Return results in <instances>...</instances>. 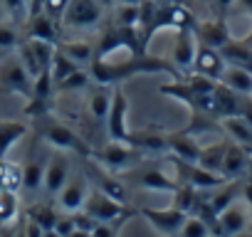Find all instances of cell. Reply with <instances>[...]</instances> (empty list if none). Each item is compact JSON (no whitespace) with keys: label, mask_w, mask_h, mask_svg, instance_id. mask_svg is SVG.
<instances>
[{"label":"cell","mask_w":252,"mask_h":237,"mask_svg":"<svg viewBox=\"0 0 252 237\" xmlns=\"http://www.w3.org/2000/svg\"><path fill=\"white\" fill-rule=\"evenodd\" d=\"M99 5H101V8H114L116 0H99Z\"/></svg>","instance_id":"cell-44"},{"label":"cell","mask_w":252,"mask_h":237,"mask_svg":"<svg viewBox=\"0 0 252 237\" xmlns=\"http://www.w3.org/2000/svg\"><path fill=\"white\" fill-rule=\"evenodd\" d=\"M57 50L64 52L69 59H74L79 67H89L94 59V45L87 40H57Z\"/></svg>","instance_id":"cell-26"},{"label":"cell","mask_w":252,"mask_h":237,"mask_svg":"<svg viewBox=\"0 0 252 237\" xmlns=\"http://www.w3.org/2000/svg\"><path fill=\"white\" fill-rule=\"evenodd\" d=\"M245 166H247V148L237 144H227V151L222 158V176L227 180H235L245 173Z\"/></svg>","instance_id":"cell-27"},{"label":"cell","mask_w":252,"mask_h":237,"mask_svg":"<svg viewBox=\"0 0 252 237\" xmlns=\"http://www.w3.org/2000/svg\"><path fill=\"white\" fill-rule=\"evenodd\" d=\"M72 176V161L67 156V151H57L50 156V161L45 163V178H42V193L47 200H55L60 195V190L64 188V183Z\"/></svg>","instance_id":"cell-10"},{"label":"cell","mask_w":252,"mask_h":237,"mask_svg":"<svg viewBox=\"0 0 252 237\" xmlns=\"http://www.w3.org/2000/svg\"><path fill=\"white\" fill-rule=\"evenodd\" d=\"M126 114H129V99H126L124 89L116 87L114 96H111V109L106 116V134L111 141H121V144H131V129L126 124Z\"/></svg>","instance_id":"cell-9"},{"label":"cell","mask_w":252,"mask_h":237,"mask_svg":"<svg viewBox=\"0 0 252 237\" xmlns=\"http://www.w3.org/2000/svg\"><path fill=\"white\" fill-rule=\"evenodd\" d=\"M57 25L52 18H47L42 10L28 15V23H25V30H23V37H30V40H47V42H55L60 40L57 35Z\"/></svg>","instance_id":"cell-17"},{"label":"cell","mask_w":252,"mask_h":237,"mask_svg":"<svg viewBox=\"0 0 252 237\" xmlns=\"http://www.w3.org/2000/svg\"><path fill=\"white\" fill-rule=\"evenodd\" d=\"M89 82H92V74H89V69H77V72H72L69 77H64L62 82H57L55 84V91H60V94H69V91H84L87 87H89Z\"/></svg>","instance_id":"cell-34"},{"label":"cell","mask_w":252,"mask_h":237,"mask_svg":"<svg viewBox=\"0 0 252 237\" xmlns=\"http://www.w3.org/2000/svg\"><path fill=\"white\" fill-rule=\"evenodd\" d=\"M139 215L146 217L149 225H151L158 235H163V237H176L178 230L183 227L186 217H188V212H183V210H178V207H173V205L161 207V210H158V207H141Z\"/></svg>","instance_id":"cell-13"},{"label":"cell","mask_w":252,"mask_h":237,"mask_svg":"<svg viewBox=\"0 0 252 237\" xmlns=\"http://www.w3.org/2000/svg\"><path fill=\"white\" fill-rule=\"evenodd\" d=\"M55 230L62 235V237H69L77 227H74V220H72V212H62L60 217H57V225H55Z\"/></svg>","instance_id":"cell-40"},{"label":"cell","mask_w":252,"mask_h":237,"mask_svg":"<svg viewBox=\"0 0 252 237\" xmlns=\"http://www.w3.org/2000/svg\"><path fill=\"white\" fill-rule=\"evenodd\" d=\"M144 151L131 146V144H121V141H109L104 148H96L92 151L89 158H94L99 166L114 171V173H121V171H129L139 163H144Z\"/></svg>","instance_id":"cell-4"},{"label":"cell","mask_w":252,"mask_h":237,"mask_svg":"<svg viewBox=\"0 0 252 237\" xmlns=\"http://www.w3.org/2000/svg\"><path fill=\"white\" fill-rule=\"evenodd\" d=\"M25 215H28L32 222H37L42 230H55L57 217H60V207H55V200H47V198H45V200H37V203L28 205Z\"/></svg>","instance_id":"cell-25"},{"label":"cell","mask_w":252,"mask_h":237,"mask_svg":"<svg viewBox=\"0 0 252 237\" xmlns=\"http://www.w3.org/2000/svg\"><path fill=\"white\" fill-rule=\"evenodd\" d=\"M20 215V193L0 188V227L13 225Z\"/></svg>","instance_id":"cell-29"},{"label":"cell","mask_w":252,"mask_h":237,"mask_svg":"<svg viewBox=\"0 0 252 237\" xmlns=\"http://www.w3.org/2000/svg\"><path fill=\"white\" fill-rule=\"evenodd\" d=\"M42 178H45V166L35 158H30L25 166H23V190L25 195H37L42 193Z\"/></svg>","instance_id":"cell-28"},{"label":"cell","mask_w":252,"mask_h":237,"mask_svg":"<svg viewBox=\"0 0 252 237\" xmlns=\"http://www.w3.org/2000/svg\"><path fill=\"white\" fill-rule=\"evenodd\" d=\"M18 42H20V32L8 23H0V50H15Z\"/></svg>","instance_id":"cell-37"},{"label":"cell","mask_w":252,"mask_h":237,"mask_svg":"<svg viewBox=\"0 0 252 237\" xmlns=\"http://www.w3.org/2000/svg\"><path fill=\"white\" fill-rule=\"evenodd\" d=\"M156 3H158V0H156Z\"/></svg>","instance_id":"cell-49"},{"label":"cell","mask_w":252,"mask_h":237,"mask_svg":"<svg viewBox=\"0 0 252 237\" xmlns=\"http://www.w3.org/2000/svg\"><path fill=\"white\" fill-rule=\"evenodd\" d=\"M225 151H227V144H213V146H205L200 148V156H198V166L213 171V173H222V158H225Z\"/></svg>","instance_id":"cell-31"},{"label":"cell","mask_w":252,"mask_h":237,"mask_svg":"<svg viewBox=\"0 0 252 237\" xmlns=\"http://www.w3.org/2000/svg\"><path fill=\"white\" fill-rule=\"evenodd\" d=\"M32 77L25 69V64L20 62L18 55H8V57H0V87L5 91L20 94L25 99L32 96Z\"/></svg>","instance_id":"cell-7"},{"label":"cell","mask_w":252,"mask_h":237,"mask_svg":"<svg viewBox=\"0 0 252 237\" xmlns=\"http://www.w3.org/2000/svg\"><path fill=\"white\" fill-rule=\"evenodd\" d=\"M210 237H215V235H210Z\"/></svg>","instance_id":"cell-48"},{"label":"cell","mask_w":252,"mask_h":237,"mask_svg":"<svg viewBox=\"0 0 252 237\" xmlns=\"http://www.w3.org/2000/svg\"><path fill=\"white\" fill-rule=\"evenodd\" d=\"M220 84H225L240 96H252V69L242 64H225L220 74Z\"/></svg>","instance_id":"cell-21"},{"label":"cell","mask_w":252,"mask_h":237,"mask_svg":"<svg viewBox=\"0 0 252 237\" xmlns=\"http://www.w3.org/2000/svg\"><path fill=\"white\" fill-rule=\"evenodd\" d=\"M69 237H92V235H89V232H79V230H77V232H72Z\"/></svg>","instance_id":"cell-47"},{"label":"cell","mask_w":252,"mask_h":237,"mask_svg":"<svg viewBox=\"0 0 252 237\" xmlns=\"http://www.w3.org/2000/svg\"><path fill=\"white\" fill-rule=\"evenodd\" d=\"M79 69V64L74 62V59H69L64 52H60L57 47H55V55H52V62H50V74H52V82L57 84V82H62L64 77H69L72 72H77Z\"/></svg>","instance_id":"cell-33"},{"label":"cell","mask_w":252,"mask_h":237,"mask_svg":"<svg viewBox=\"0 0 252 237\" xmlns=\"http://www.w3.org/2000/svg\"><path fill=\"white\" fill-rule=\"evenodd\" d=\"M114 25L116 28H129L139 30V5H114Z\"/></svg>","instance_id":"cell-35"},{"label":"cell","mask_w":252,"mask_h":237,"mask_svg":"<svg viewBox=\"0 0 252 237\" xmlns=\"http://www.w3.org/2000/svg\"><path fill=\"white\" fill-rule=\"evenodd\" d=\"M50 114L45 111V118H47ZM42 136H45V141L50 144V146H55L57 151H67V153H79L82 158H89L92 156V148H89V144L72 129V126H67V124H62V121H55V118H47L45 121V126H42Z\"/></svg>","instance_id":"cell-5"},{"label":"cell","mask_w":252,"mask_h":237,"mask_svg":"<svg viewBox=\"0 0 252 237\" xmlns=\"http://www.w3.org/2000/svg\"><path fill=\"white\" fill-rule=\"evenodd\" d=\"M220 129L230 136L232 144L242 148H252V126L242 114H227L220 118Z\"/></svg>","instance_id":"cell-20"},{"label":"cell","mask_w":252,"mask_h":237,"mask_svg":"<svg viewBox=\"0 0 252 237\" xmlns=\"http://www.w3.org/2000/svg\"><path fill=\"white\" fill-rule=\"evenodd\" d=\"M0 237H15V222H13V225H3V227H0Z\"/></svg>","instance_id":"cell-42"},{"label":"cell","mask_w":252,"mask_h":237,"mask_svg":"<svg viewBox=\"0 0 252 237\" xmlns=\"http://www.w3.org/2000/svg\"><path fill=\"white\" fill-rule=\"evenodd\" d=\"M195 200H198V188H193L190 183H181L178 180V188L171 193V205L190 215V210L195 207Z\"/></svg>","instance_id":"cell-32"},{"label":"cell","mask_w":252,"mask_h":237,"mask_svg":"<svg viewBox=\"0 0 252 237\" xmlns=\"http://www.w3.org/2000/svg\"><path fill=\"white\" fill-rule=\"evenodd\" d=\"M5 18H8V10H5L3 3H0V23H5Z\"/></svg>","instance_id":"cell-46"},{"label":"cell","mask_w":252,"mask_h":237,"mask_svg":"<svg viewBox=\"0 0 252 237\" xmlns=\"http://www.w3.org/2000/svg\"><path fill=\"white\" fill-rule=\"evenodd\" d=\"M84 161H87V163H84V173H87V178H89L92 188H96V190L106 193L109 198H114V200H119V203H129L131 188L121 180V176H119V173H114V171H109V168L99 166V163H96V161H92V158H84Z\"/></svg>","instance_id":"cell-6"},{"label":"cell","mask_w":252,"mask_h":237,"mask_svg":"<svg viewBox=\"0 0 252 237\" xmlns=\"http://www.w3.org/2000/svg\"><path fill=\"white\" fill-rule=\"evenodd\" d=\"M89 178L87 173H72L69 180L64 183V188L60 190V195L55 198L57 205H60V212H77V210H84V203L89 198Z\"/></svg>","instance_id":"cell-12"},{"label":"cell","mask_w":252,"mask_h":237,"mask_svg":"<svg viewBox=\"0 0 252 237\" xmlns=\"http://www.w3.org/2000/svg\"><path fill=\"white\" fill-rule=\"evenodd\" d=\"M119 230L121 225H111V222H96L92 227V237H119Z\"/></svg>","instance_id":"cell-39"},{"label":"cell","mask_w":252,"mask_h":237,"mask_svg":"<svg viewBox=\"0 0 252 237\" xmlns=\"http://www.w3.org/2000/svg\"><path fill=\"white\" fill-rule=\"evenodd\" d=\"M84 212H89L96 222H111V225H124L129 217L139 215V207H131L129 203H119L109 198L106 193L92 188L89 198L84 203Z\"/></svg>","instance_id":"cell-2"},{"label":"cell","mask_w":252,"mask_h":237,"mask_svg":"<svg viewBox=\"0 0 252 237\" xmlns=\"http://www.w3.org/2000/svg\"><path fill=\"white\" fill-rule=\"evenodd\" d=\"M121 180L129 185V188H139V190H154V193H173L178 188V180L163 171V168H156V166H134L129 171H121L119 173Z\"/></svg>","instance_id":"cell-3"},{"label":"cell","mask_w":252,"mask_h":237,"mask_svg":"<svg viewBox=\"0 0 252 237\" xmlns=\"http://www.w3.org/2000/svg\"><path fill=\"white\" fill-rule=\"evenodd\" d=\"M101 15L104 8L99 0H69L60 25L67 30H92L101 23Z\"/></svg>","instance_id":"cell-8"},{"label":"cell","mask_w":252,"mask_h":237,"mask_svg":"<svg viewBox=\"0 0 252 237\" xmlns=\"http://www.w3.org/2000/svg\"><path fill=\"white\" fill-rule=\"evenodd\" d=\"M210 235H213V232H210V225H208L203 217L188 215L186 222H183V227L178 230L176 237H210Z\"/></svg>","instance_id":"cell-36"},{"label":"cell","mask_w":252,"mask_h":237,"mask_svg":"<svg viewBox=\"0 0 252 237\" xmlns=\"http://www.w3.org/2000/svg\"><path fill=\"white\" fill-rule=\"evenodd\" d=\"M111 96H114V87L99 84V89H94L87 99V111L94 121H106L109 109H111Z\"/></svg>","instance_id":"cell-23"},{"label":"cell","mask_w":252,"mask_h":237,"mask_svg":"<svg viewBox=\"0 0 252 237\" xmlns=\"http://www.w3.org/2000/svg\"><path fill=\"white\" fill-rule=\"evenodd\" d=\"M28 131H30V126L23 124V121H13V118H0V158H8L10 148H13L20 139H25Z\"/></svg>","instance_id":"cell-22"},{"label":"cell","mask_w":252,"mask_h":237,"mask_svg":"<svg viewBox=\"0 0 252 237\" xmlns=\"http://www.w3.org/2000/svg\"><path fill=\"white\" fill-rule=\"evenodd\" d=\"M225 64L227 62H225V57H222L220 50L198 42V50H195V59H193V69L190 72H198V74H205V77L220 82V74H222Z\"/></svg>","instance_id":"cell-16"},{"label":"cell","mask_w":252,"mask_h":237,"mask_svg":"<svg viewBox=\"0 0 252 237\" xmlns=\"http://www.w3.org/2000/svg\"><path fill=\"white\" fill-rule=\"evenodd\" d=\"M0 188L13 193L23 190V168L8 158H0Z\"/></svg>","instance_id":"cell-30"},{"label":"cell","mask_w":252,"mask_h":237,"mask_svg":"<svg viewBox=\"0 0 252 237\" xmlns=\"http://www.w3.org/2000/svg\"><path fill=\"white\" fill-rule=\"evenodd\" d=\"M200 148L203 146H198V141L186 131L168 134V156L171 158H178V161H186V163H198Z\"/></svg>","instance_id":"cell-18"},{"label":"cell","mask_w":252,"mask_h":237,"mask_svg":"<svg viewBox=\"0 0 252 237\" xmlns=\"http://www.w3.org/2000/svg\"><path fill=\"white\" fill-rule=\"evenodd\" d=\"M121 5H141V0H116Z\"/></svg>","instance_id":"cell-43"},{"label":"cell","mask_w":252,"mask_h":237,"mask_svg":"<svg viewBox=\"0 0 252 237\" xmlns=\"http://www.w3.org/2000/svg\"><path fill=\"white\" fill-rule=\"evenodd\" d=\"M163 72L173 79H183V74L173 67L171 59L166 57H154L149 52H124V57L111 55V57H94L89 64V74L96 84L116 87L124 79L136 77V74H156Z\"/></svg>","instance_id":"cell-1"},{"label":"cell","mask_w":252,"mask_h":237,"mask_svg":"<svg viewBox=\"0 0 252 237\" xmlns=\"http://www.w3.org/2000/svg\"><path fill=\"white\" fill-rule=\"evenodd\" d=\"M250 215H252V207L247 205V200H245V198H242V200L237 198L235 203H230V205L218 215V225H215L213 235H215V237H232V235L247 230Z\"/></svg>","instance_id":"cell-11"},{"label":"cell","mask_w":252,"mask_h":237,"mask_svg":"<svg viewBox=\"0 0 252 237\" xmlns=\"http://www.w3.org/2000/svg\"><path fill=\"white\" fill-rule=\"evenodd\" d=\"M193 32H195L198 42H203L208 47H215V50H222L232 40L225 18H213V20H205V23H195Z\"/></svg>","instance_id":"cell-15"},{"label":"cell","mask_w":252,"mask_h":237,"mask_svg":"<svg viewBox=\"0 0 252 237\" xmlns=\"http://www.w3.org/2000/svg\"><path fill=\"white\" fill-rule=\"evenodd\" d=\"M235 3H237V0H213V8H215L218 18H225V15H227V10H230Z\"/></svg>","instance_id":"cell-41"},{"label":"cell","mask_w":252,"mask_h":237,"mask_svg":"<svg viewBox=\"0 0 252 237\" xmlns=\"http://www.w3.org/2000/svg\"><path fill=\"white\" fill-rule=\"evenodd\" d=\"M131 146L141 148L146 156H168V134L166 131H154V129H144V131H131Z\"/></svg>","instance_id":"cell-19"},{"label":"cell","mask_w":252,"mask_h":237,"mask_svg":"<svg viewBox=\"0 0 252 237\" xmlns=\"http://www.w3.org/2000/svg\"><path fill=\"white\" fill-rule=\"evenodd\" d=\"M0 3L5 5V10H8V15H13V18H18L20 13H30V5H32V0H0Z\"/></svg>","instance_id":"cell-38"},{"label":"cell","mask_w":252,"mask_h":237,"mask_svg":"<svg viewBox=\"0 0 252 237\" xmlns=\"http://www.w3.org/2000/svg\"><path fill=\"white\" fill-rule=\"evenodd\" d=\"M195 50H198V37L190 28L186 30H176V42H173V52H171V62L173 67L186 77L193 69V59H195Z\"/></svg>","instance_id":"cell-14"},{"label":"cell","mask_w":252,"mask_h":237,"mask_svg":"<svg viewBox=\"0 0 252 237\" xmlns=\"http://www.w3.org/2000/svg\"><path fill=\"white\" fill-rule=\"evenodd\" d=\"M240 193H242V185L235 178V180H225L222 185H218V193L215 195H205V200H208V207L213 210V215H220L230 203H235L240 198Z\"/></svg>","instance_id":"cell-24"},{"label":"cell","mask_w":252,"mask_h":237,"mask_svg":"<svg viewBox=\"0 0 252 237\" xmlns=\"http://www.w3.org/2000/svg\"><path fill=\"white\" fill-rule=\"evenodd\" d=\"M42 237H62V235H60L57 230H45V232H42Z\"/></svg>","instance_id":"cell-45"}]
</instances>
